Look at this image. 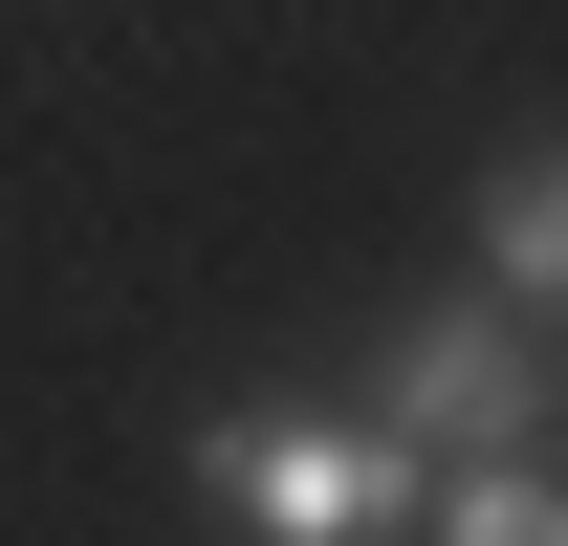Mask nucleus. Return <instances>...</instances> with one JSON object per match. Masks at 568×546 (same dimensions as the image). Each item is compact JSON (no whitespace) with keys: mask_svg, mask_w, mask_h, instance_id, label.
Wrapping results in <instances>:
<instances>
[{"mask_svg":"<svg viewBox=\"0 0 568 546\" xmlns=\"http://www.w3.org/2000/svg\"><path fill=\"white\" fill-rule=\"evenodd\" d=\"M197 503L241 546H394L416 525V437L394 415H328V394H241V415H197Z\"/></svg>","mask_w":568,"mask_h":546,"instance_id":"obj_1","label":"nucleus"},{"mask_svg":"<svg viewBox=\"0 0 568 546\" xmlns=\"http://www.w3.org/2000/svg\"><path fill=\"white\" fill-rule=\"evenodd\" d=\"M372 415H394L416 459H459V437H547V415H568V372H547V328H525V306L459 263V284H416V306L372 328Z\"/></svg>","mask_w":568,"mask_h":546,"instance_id":"obj_2","label":"nucleus"},{"mask_svg":"<svg viewBox=\"0 0 568 546\" xmlns=\"http://www.w3.org/2000/svg\"><path fill=\"white\" fill-rule=\"evenodd\" d=\"M459 241H481V284L525 306V328H568V132H525V153H503Z\"/></svg>","mask_w":568,"mask_h":546,"instance_id":"obj_3","label":"nucleus"},{"mask_svg":"<svg viewBox=\"0 0 568 546\" xmlns=\"http://www.w3.org/2000/svg\"><path fill=\"white\" fill-rule=\"evenodd\" d=\"M416 525L437 546H568V459L547 437H459V459H416Z\"/></svg>","mask_w":568,"mask_h":546,"instance_id":"obj_4","label":"nucleus"}]
</instances>
